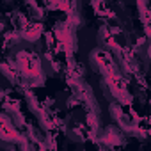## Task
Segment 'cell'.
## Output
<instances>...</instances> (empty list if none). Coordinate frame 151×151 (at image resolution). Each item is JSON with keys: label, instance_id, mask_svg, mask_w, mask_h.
<instances>
[{"label": "cell", "instance_id": "6da1fadb", "mask_svg": "<svg viewBox=\"0 0 151 151\" xmlns=\"http://www.w3.org/2000/svg\"><path fill=\"white\" fill-rule=\"evenodd\" d=\"M14 64L18 73L23 77V82L29 84L30 87H37L45 82V71L41 66V59L30 52H18L14 57Z\"/></svg>", "mask_w": 151, "mask_h": 151}, {"label": "cell", "instance_id": "7a4b0ae2", "mask_svg": "<svg viewBox=\"0 0 151 151\" xmlns=\"http://www.w3.org/2000/svg\"><path fill=\"white\" fill-rule=\"evenodd\" d=\"M91 62H93V66L98 68V71L103 75L105 78L110 77V75L119 73L117 62L114 60V57H112L107 50H100V48H98V50H93V52H91Z\"/></svg>", "mask_w": 151, "mask_h": 151}, {"label": "cell", "instance_id": "3957f363", "mask_svg": "<svg viewBox=\"0 0 151 151\" xmlns=\"http://www.w3.org/2000/svg\"><path fill=\"white\" fill-rule=\"evenodd\" d=\"M105 86H109V91H110V96L119 103H130L132 101V96L128 93V87H126V80L123 78L121 73H116V75H110V77L105 78Z\"/></svg>", "mask_w": 151, "mask_h": 151}, {"label": "cell", "instance_id": "277c9868", "mask_svg": "<svg viewBox=\"0 0 151 151\" xmlns=\"http://www.w3.org/2000/svg\"><path fill=\"white\" fill-rule=\"evenodd\" d=\"M55 37H57L60 48H62L68 55H71L75 50L78 48V41H77L75 29H71L66 22H62V23H59V25L55 27Z\"/></svg>", "mask_w": 151, "mask_h": 151}, {"label": "cell", "instance_id": "5b68a950", "mask_svg": "<svg viewBox=\"0 0 151 151\" xmlns=\"http://www.w3.org/2000/svg\"><path fill=\"white\" fill-rule=\"evenodd\" d=\"M0 139L4 142H22L25 139V135H22L18 132V128L13 124L11 117L4 112H0Z\"/></svg>", "mask_w": 151, "mask_h": 151}, {"label": "cell", "instance_id": "8992f818", "mask_svg": "<svg viewBox=\"0 0 151 151\" xmlns=\"http://www.w3.org/2000/svg\"><path fill=\"white\" fill-rule=\"evenodd\" d=\"M100 142L105 144V146H109V147L121 146V144H123V132H121L117 126L110 124V126L103 128V132H101V135H100Z\"/></svg>", "mask_w": 151, "mask_h": 151}, {"label": "cell", "instance_id": "52a82bcc", "mask_svg": "<svg viewBox=\"0 0 151 151\" xmlns=\"http://www.w3.org/2000/svg\"><path fill=\"white\" fill-rule=\"evenodd\" d=\"M22 34V39L27 41V43H36L41 34H43V25L41 23H27V27L20 32Z\"/></svg>", "mask_w": 151, "mask_h": 151}, {"label": "cell", "instance_id": "ba28073f", "mask_svg": "<svg viewBox=\"0 0 151 151\" xmlns=\"http://www.w3.org/2000/svg\"><path fill=\"white\" fill-rule=\"evenodd\" d=\"M20 41H22V34H20V30L13 29V30H9V32L6 34V45H7V46H14V45H18Z\"/></svg>", "mask_w": 151, "mask_h": 151}, {"label": "cell", "instance_id": "9c48e42d", "mask_svg": "<svg viewBox=\"0 0 151 151\" xmlns=\"http://www.w3.org/2000/svg\"><path fill=\"white\" fill-rule=\"evenodd\" d=\"M93 9H96L101 16H109V14H110L109 7H107L105 4H101V2H94V4H93Z\"/></svg>", "mask_w": 151, "mask_h": 151}, {"label": "cell", "instance_id": "30bf717a", "mask_svg": "<svg viewBox=\"0 0 151 151\" xmlns=\"http://www.w3.org/2000/svg\"><path fill=\"white\" fill-rule=\"evenodd\" d=\"M4 27H6V25H4V22H0V34L4 32Z\"/></svg>", "mask_w": 151, "mask_h": 151}, {"label": "cell", "instance_id": "8fae6325", "mask_svg": "<svg viewBox=\"0 0 151 151\" xmlns=\"http://www.w3.org/2000/svg\"><path fill=\"white\" fill-rule=\"evenodd\" d=\"M2 96H4V91H2V89H0V98H2Z\"/></svg>", "mask_w": 151, "mask_h": 151}]
</instances>
